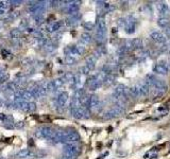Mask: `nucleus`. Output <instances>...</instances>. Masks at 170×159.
<instances>
[{
    "mask_svg": "<svg viewBox=\"0 0 170 159\" xmlns=\"http://www.w3.org/2000/svg\"><path fill=\"white\" fill-rule=\"evenodd\" d=\"M32 152L30 151L29 149H21V151H19L18 152V154H17V157H19V158L21 159H26V158H29V157L32 156Z\"/></svg>",
    "mask_w": 170,
    "mask_h": 159,
    "instance_id": "nucleus-15",
    "label": "nucleus"
},
{
    "mask_svg": "<svg viewBox=\"0 0 170 159\" xmlns=\"http://www.w3.org/2000/svg\"><path fill=\"white\" fill-rule=\"evenodd\" d=\"M46 89H47V92H53L56 90L55 86H54V83L53 81H50L46 84Z\"/></svg>",
    "mask_w": 170,
    "mask_h": 159,
    "instance_id": "nucleus-24",
    "label": "nucleus"
},
{
    "mask_svg": "<svg viewBox=\"0 0 170 159\" xmlns=\"http://www.w3.org/2000/svg\"><path fill=\"white\" fill-rule=\"evenodd\" d=\"M35 110H36V104L34 103V102H29V103H28V109H27V111H30V113H34Z\"/></svg>",
    "mask_w": 170,
    "mask_h": 159,
    "instance_id": "nucleus-32",
    "label": "nucleus"
},
{
    "mask_svg": "<svg viewBox=\"0 0 170 159\" xmlns=\"http://www.w3.org/2000/svg\"><path fill=\"white\" fill-rule=\"evenodd\" d=\"M53 83H54V86H55L56 90L60 89V88H62L64 85V82L62 81L61 79H56V80H53Z\"/></svg>",
    "mask_w": 170,
    "mask_h": 159,
    "instance_id": "nucleus-29",
    "label": "nucleus"
},
{
    "mask_svg": "<svg viewBox=\"0 0 170 159\" xmlns=\"http://www.w3.org/2000/svg\"><path fill=\"white\" fill-rule=\"evenodd\" d=\"M61 159H72V158H70V157H68V156H65V155H64L63 157H62Z\"/></svg>",
    "mask_w": 170,
    "mask_h": 159,
    "instance_id": "nucleus-44",
    "label": "nucleus"
},
{
    "mask_svg": "<svg viewBox=\"0 0 170 159\" xmlns=\"http://www.w3.org/2000/svg\"><path fill=\"white\" fill-rule=\"evenodd\" d=\"M10 7V1H0V10H7Z\"/></svg>",
    "mask_w": 170,
    "mask_h": 159,
    "instance_id": "nucleus-33",
    "label": "nucleus"
},
{
    "mask_svg": "<svg viewBox=\"0 0 170 159\" xmlns=\"http://www.w3.org/2000/svg\"><path fill=\"white\" fill-rule=\"evenodd\" d=\"M68 99H69V94H68V92H66V91L62 92L58 98V104L60 105V107H63V106L67 103Z\"/></svg>",
    "mask_w": 170,
    "mask_h": 159,
    "instance_id": "nucleus-13",
    "label": "nucleus"
},
{
    "mask_svg": "<svg viewBox=\"0 0 170 159\" xmlns=\"http://www.w3.org/2000/svg\"><path fill=\"white\" fill-rule=\"evenodd\" d=\"M54 130H52L49 126H43V127H39L38 130L35 132V136L37 138H41V139H48L50 140L52 135H53Z\"/></svg>",
    "mask_w": 170,
    "mask_h": 159,
    "instance_id": "nucleus-3",
    "label": "nucleus"
},
{
    "mask_svg": "<svg viewBox=\"0 0 170 159\" xmlns=\"http://www.w3.org/2000/svg\"><path fill=\"white\" fill-rule=\"evenodd\" d=\"M156 7H157V11L160 12V14L164 17V15H166L169 11V7H168V4L164 1H160L156 4Z\"/></svg>",
    "mask_w": 170,
    "mask_h": 159,
    "instance_id": "nucleus-11",
    "label": "nucleus"
},
{
    "mask_svg": "<svg viewBox=\"0 0 170 159\" xmlns=\"http://www.w3.org/2000/svg\"><path fill=\"white\" fill-rule=\"evenodd\" d=\"M3 24H4V21H3V20H0V28H2Z\"/></svg>",
    "mask_w": 170,
    "mask_h": 159,
    "instance_id": "nucleus-43",
    "label": "nucleus"
},
{
    "mask_svg": "<svg viewBox=\"0 0 170 159\" xmlns=\"http://www.w3.org/2000/svg\"><path fill=\"white\" fill-rule=\"evenodd\" d=\"M45 47H46V50L48 51V52H52V51L55 50V45H54L53 43H51V41L47 43L46 45H45Z\"/></svg>",
    "mask_w": 170,
    "mask_h": 159,
    "instance_id": "nucleus-30",
    "label": "nucleus"
},
{
    "mask_svg": "<svg viewBox=\"0 0 170 159\" xmlns=\"http://www.w3.org/2000/svg\"><path fill=\"white\" fill-rule=\"evenodd\" d=\"M150 38L152 40L156 41L158 43H165L167 41V37L164 35L163 33H160L158 31H152L150 33Z\"/></svg>",
    "mask_w": 170,
    "mask_h": 159,
    "instance_id": "nucleus-7",
    "label": "nucleus"
},
{
    "mask_svg": "<svg viewBox=\"0 0 170 159\" xmlns=\"http://www.w3.org/2000/svg\"><path fill=\"white\" fill-rule=\"evenodd\" d=\"M0 159H5V157H3V156H0Z\"/></svg>",
    "mask_w": 170,
    "mask_h": 159,
    "instance_id": "nucleus-47",
    "label": "nucleus"
},
{
    "mask_svg": "<svg viewBox=\"0 0 170 159\" xmlns=\"http://www.w3.org/2000/svg\"><path fill=\"white\" fill-rule=\"evenodd\" d=\"M80 1H72L71 3L66 5V9L65 11L68 13V14H75V13H78L79 12V9H80Z\"/></svg>",
    "mask_w": 170,
    "mask_h": 159,
    "instance_id": "nucleus-8",
    "label": "nucleus"
},
{
    "mask_svg": "<svg viewBox=\"0 0 170 159\" xmlns=\"http://www.w3.org/2000/svg\"><path fill=\"white\" fill-rule=\"evenodd\" d=\"M24 122H17V123H15V126L16 127H24Z\"/></svg>",
    "mask_w": 170,
    "mask_h": 159,
    "instance_id": "nucleus-41",
    "label": "nucleus"
},
{
    "mask_svg": "<svg viewBox=\"0 0 170 159\" xmlns=\"http://www.w3.org/2000/svg\"><path fill=\"white\" fill-rule=\"evenodd\" d=\"M34 17V20L36 21V24H41V22L44 21V17L43 15H36V16H33Z\"/></svg>",
    "mask_w": 170,
    "mask_h": 159,
    "instance_id": "nucleus-36",
    "label": "nucleus"
},
{
    "mask_svg": "<svg viewBox=\"0 0 170 159\" xmlns=\"http://www.w3.org/2000/svg\"><path fill=\"white\" fill-rule=\"evenodd\" d=\"M3 126L5 128H13L14 127V121L11 117H5L3 119Z\"/></svg>",
    "mask_w": 170,
    "mask_h": 159,
    "instance_id": "nucleus-19",
    "label": "nucleus"
},
{
    "mask_svg": "<svg viewBox=\"0 0 170 159\" xmlns=\"http://www.w3.org/2000/svg\"><path fill=\"white\" fill-rule=\"evenodd\" d=\"M80 140V135L75 130H71V132H66L65 139H64V142L67 143V144H70V143H75L78 142Z\"/></svg>",
    "mask_w": 170,
    "mask_h": 159,
    "instance_id": "nucleus-4",
    "label": "nucleus"
},
{
    "mask_svg": "<svg viewBox=\"0 0 170 159\" xmlns=\"http://www.w3.org/2000/svg\"><path fill=\"white\" fill-rule=\"evenodd\" d=\"M126 18H119L118 20H117V24H118L119 26H126Z\"/></svg>",
    "mask_w": 170,
    "mask_h": 159,
    "instance_id": "nucleus-38",
    "label": "nucleus"
},
{
    "mask_svg": "<svg viewBox=\"0 0 170 159\" xmlns=\"http://www.w3.org/2000/svg\"><path fill=\"white\" fill-rule=\"evenodd\" d=\"M100 106V100L97 96H90L89 99V109H98Z\"/></svg>",
    "mask_w": 170,
    "mask_h": 159,
    "instance_id": "nucleus-12",
    "label": "nucleus"
},
{
    "mask_svg": "<svg viewBox=\"0 0 170 159\" xmlns=\"http://www.w3.org/2000/svg\"><path fill=\"white\" fill-rule=\"evenodd\" d=\"M83 26H84L85 30H87V31H92V30L95 29V24H92V22H89V21H86L83 24Z\"/></svg>",
    "mask_w": 170,
    "mask_h": 159,
    "instance_id": "nucleus-26",
    "label": "nucleus"
},
{
    "mask_svg": "<svg viewBox=\"0 0 170 159\" xmlns=\"http://www.w3.org/2000/svg\"><path fill=\"white\" fill-rule=\"evenodd\" d=\"M128 52H129V51L126 50V47H124V46L119 47V48L117 49V55H118L119 57H123V56L126 55V54Z\"/></svg>",
    "mask_w": 170,
    "mask_h": 159,
    "instance_id": "nucleus-23",
    "label": "nucleus"
},
{
    "mask_svg": "<svg viewBox=\"0 0 170 159\" xmlns=\"http://www.w3.org/2000/svg\"><path fill=\"white\" fill-rule=\"evenodd\" d=\"M3 119H4V115L0 113V120H3Z\"/></svg>",
    "mask_w": 170,
    "mask_h": 159,
    "instance_id": "nucleus-45",
    "label": "nucleus"
},
{
    "mask_svg": "<svg viewBox=\"0 0 170 159\" xmlns=\"http://www.w3.org/2000/svg\"><path fill=\"white\" fill-rule=\"evenodd\" d=\"M64 153L65 156L70 157V158L75 159L80 155L81 153V146L75 143H70V144H66L65 149H64Z\"/></svg>",
    "mask_w": 170,
    "mask_h": 159,
    "instance_id": "nucleus-2",
    "label": "nucleus"
},
{
    "mask_svg": "<svg viewBox=\"0 0 170 159\" xmlns=\"http://www.w3.org/2000/svg\"><path fill=\"white\" fill-rule=\"evenodd\" d=\"M115 115H114V113L112 111V109H109V110H107L106 113H104V116H103V118L104 119H113V118H115Z\"/></svg>",
    "mask_w": 170,
    "mask_h": 159,
    "instance_id": "nucleus-34",
    "label": "nucleus"
},
{
    "mask_svg": "<svg viewBox=\"0 0 170 159\" xmlns=\"http://www.w3.org/2000/svg\"><path fill=\"white\" fill-rule=\"evenodd\" d=\"M114 80H115L114 75H112V74L106 75V77H105L104 82H103V83H104L105 85H111V84H113V83H114Z\"/></svg>",
    "mask_w": 170,
    "mask_h": 159,
    "instance_id": "nucleus-27",
    "label": "nucleus"
},
{
    "mask_svg": "<svg viewBox=\"0 0 170 159\" xmlns=\"http://www.w3.org/2000/svg\"><path fill=\"white\" fill-rule=\"evenodd\" d=\"M75 49H77V51H78L79 55H81V54H83V53L85 52V46L81 43H78V45H75Z\"/></svg>",
    "mask_w": 170,
    "mask_h": 159,
    "instance_id": "nucleus-28",
    "label": "nucleus"
},
{
    "mask_svg": "<svg viewBox=\"0 0 170 159\" xmlns=\"http://www.w3.org/2000/svg\"><path fill=\"white\" fill-rule=\"evenodd\" d=\"M90 41H92V35H90L89 33H82V35H81V43H83V45H87V43H89Z\"/></svg>",
    "mask_w": 170,
    "mask_h": 159,
    "instance_id": "nucleus-20",
    "label": "nucleus"
},
{
    "mask_svg": "<svg viewBox=\"0 0 170 159\" xmlns=\"http://www.w3.org/2000/svg\"><path fill=\"white\" fill-rule=\"evenodd\" d=\"M102 83L99 82L97 79L95 77V75L94 77H92L89 80H88V82H87V86H88V89L92 90V91H94V90L98 89L100 86H101Z\"/></svg>",
    "mask_w": 170,
    "mask_h": 159,
    "instance_id": "nucleus-9",
    "label": "nucleus"
},
{
    "mask_svg": "<svg viewBox=\"0 0 170 159\" xmlns=\"http://www.w3.org/2000/svg\"><path fill=\"white\" fill-rule=\"evenodd\" d=\"M20 30L17 29V28H15V29H12L10 32V35H11V38L14 39V40H18L20 37Z\"/></svg>",
    "mask_w": 170,
    "mask_h": 159,
    "instance_id": "nucleus-21",
    "label": "nucleus"
},
{
    "mask_svg": "<svg viewBox=\"0 0 170 159\" xmlns=\"http://www.w3.org/2000/svg\"><path fill=\"white\" fill-rule=\"evenodd\" d=\"M12 53L10 52V51H7V50H4L3 49L2 50V56H3V58H11L12 57Z\"/></svg>",
    "mask_w": 170,
    "mask_h": 159,
    "instance_id": "nucleus-37",
    "label": "nucleus"
},
{
    "mask_svg": "<svg viewBox=\"0 0 170 159\" xmlns=\"http://www.w3.org/2000/svg\"><path fill=\"white\" fill-rule=\"evenodd\" d=\"M132 43H133V49L134 50H141L143 47V43L141 38H134L132 39Z\"/></svg>",
    "mask_w": 170,
    "mask_h": 159,
    "instance_id": "nucleus-16",
    "label": "nucleus"
},
{
    "mask_svg": "<svg viewBox=\"0 0 170 159\" xmlns=\"http://www.w3.org/2000/svg\"><path fill=\"white\" fill-rule=\"evenodd\" d=\"M168 70H169V68H168L166 62H160V63L156 64V65L154 66V68H153V71H154V72L157 73V74H163V75L167 74Z\"/></svg>",
    "mask_w": 170,
    "mask_h": 159,
    "instance_id": "nucleus-5",
    "label": "nucleus"
},
{
    "mask_svg": "<svg viewBox=\"0 0 170 159\" xmlns=\"http://www.w3.org/2000/svg\"><path fill=\"white\" fill-rule=\"evenodd\" d=\"M33 37L35 39H37V40H41V39L44 38V35H43L41 30H35V31L33 32Z\"/></svg>",
    "mask_w": 170,
    "mask_h": 159,
    "instance_id": "nucleus-25",
    "label": "nucleus"
},
{
    "mask_svg": "<svg viewBox=\"0 0 170 159\" xmlns=\"http://www.w3.org/2000/svg\"><path fill=\"white\" fill-rule=\"evenodd\" d=\"M20 26H22V28H27L28 26V21L26 19H24L21 22H20Z\"/></svg>",
    "mask_w": 170,
    "mask_h": 159,
    "instance_id": "nucleus-40",
    "label": "nucleus"
},
{
    "mask_svg": "<svg viewBox=\"0 0 170 159\" xmlns=\"http://www.w3.org/2000/svg\"><path fill=\"white\" fill-rule=\"evenodd\" d=\"M166 34L168 37H170V28H166Z\"/></svg>",
    "mask_w": 170,
    "mask_h": 159,
    "instance_id": "nucleus-42",
    "label": "nucleus"
},
{
    "mask_svg": "<svg viewBox=\"0 0 170 159\" xmlns=\"http://www.w3.org/2000/svg\"><path fill=\"white\" fill-rule=\"evenodd\" d=\"M137 88H138V91H139V96H148L149 91H150V88L149 86L146 84L145 82H140L138 84L136 85Z\"/></svg>",
    "mask_w": 170,
    "mask_h": 159,
    "instance_id": "nucleus-10",
    "label": "nucleus"
},
{
    "mask_svg": "<svg viewBox=\"0 0 170 159\" xmlns=\"http://www.w3.org/2000/svg\"><path fill=\"white\" fill-rule=\"evenodd\" d=\"M10 3L12 5H14V7H18V5L21 4L22 1H20V0H13V1H10Z\"/></svg>",
    "mask_w": 170,
    "mask_h": 159,
    "instance_id": "nucleus-39",
    "label": "nucleus"
},
{
    "mask_svg": "<svg viewBox=\"0 0 170 159\" xmlns=\"http://www.w3.org/2000/svg\"><path fill=\"white\" fill-rule=\"evenodd\" d=\"M65 62H66V64H68V65H72V64H75V62H77V58L73 57V56L68 55L65 57Z\"/></svg>",
    "mask_w": 170,
    "mask_h": 159,
    "instance_id": "nucleus-31",
    "label": "nucleus"
},
{
    "mask_svg": "<svg viewBox=\"0 0 170 159\" xmlns=\"http://www.w3.org/2000/svg\"><path fill=\"white\" fill-rule=\"evenodd\" d=\"M85 66H86L90 71L94 70V68H95V66H96V58L92 55H90L89 57L86 58V65Z\"/></svg>",
    "mask_w": 170,
    "mask_h": 159,
    "instance_id": "nucleus-17",
    "label": "nucleus"
},
{
    "mask_svg": "<svg viewBox=\"0 0 170 159\" xmlns=\"http://www.w3.org/2000/svg\"><path fill=\"white\" fill-rule=\"evenodd\" d=\"M106 36V24L103 17H100L97 20V32H96V39L98 43H101Z\"/></svg>",
    "mask_w": 170,
    "mask_h": 159,
    "instance_id": "nucleus-1",
    "label": "nucleus"
},
{
    "mask_svg": "<svg viewBox=\"0 0 170 159\" xmlns=\"http://www.w3.org/2000/svg\"><path fill=\"white\" fill-rule=\"evenodd\" d=\"M80 71H81V73H82L83 75H87V74H89V72H90V70L88 69L86 66H83V67H81L80 68Z\"/></svg>",
    "mask_w": 170,
    "mask_h": 159,
    "instance_id": "nucleus-35",
    "label": "nucleus"
},
{
    "mask_svg": "<svg viewBox=\"0 0 170 159\" xmlns=\"http://www.w3.org/2000/svg\"><path fill=\"white\" fill-rule=\"evenodd\" d=\"M169 24H170L169 19L165 16L160 17V18H158V20H157V24L160 26V28H163V29H166V28L169 26Z\"/></svg>",
    "mask_w": 170,
    "mask_h": 159,
    "instance_id": "nucleus-18",
    "label": "nucleus"
},
{
    "mask_svg": "<svg viewBox=\"0 0 170 159\" xmlns=\"http://www.w3.org/2000/svg\"><path fill=\"white\" fill-rule=\"evenodd\" d=\"M4 12H5V11H3V10H0V15H3V14H4Z\"/></svg>",
    "mask_w": 170,
    "mask_h": 159,
    "instance_id": "nucleus-46",
    "label": "nucleus"
},
{
    "mask_svg": "<svg viewBox=\"0 0 170 159\" xmlns=\"http://www.w3.org/2000/svg\"><path fill=\"white\" fill-rule=\"evenodd\" d=\"M73 79H75V74L71 72H66L65 74L63 75V77H62V81H63L64 83L65 82H72Z\"/></svg>",
    "mask_w": 170,
    "mask_h": 159,
    "instance_id": "nucleus-22",
    "label": "nucleus"
},
{
    "mask_svg": "<svg viewBox=\"0 0 170 159\" xmlns=\"http://www.w3.org/2000/svg\"><path fill=\"white\" fill-rule=\"evenodd\" d=\"M66 24V22L64 20H61V21H54L51 22V24H47L46 26V31L49 32V33H53V32H58V30L61 29L62 26Z\"/></svg>",
    "mask_w": 170,
    "mask_h": 159,
    "instance_id": "nucleus-6",
    "label": "nucleus"
},
{
    "mask_svg": "<svg viewBox=\"0 0 170 159\" xmlns=\"http://www.w3.org/2000/svg\"><path fill=\"white\" fill-rule=\"evenodd\" d=\"M128 93H129V96H132V98H134V99H136V98H139V91H138V88H137V86L136 85H134V86L130 87V88H128Z\"/></svg>",
    "mask_w": 170,
    "mask_h": 159,
    "instance_id": "nucleus-14",
    "label": "nucleus"
}]
</instances>
